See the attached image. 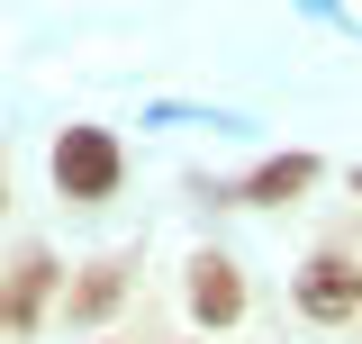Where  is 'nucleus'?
Returning a JSON list of instances; mask_svg holds the SVG:
<instances>
[{
    "label": "nucleus",
    "instance_id": "obj_5",
    "mask_svg": "<svg viewBox=\"0 0 362 344\" xmlns=\"http://www.w3.org/2000/svg\"><path fill=\"white\" fill-rule=\"evenodd\" d=\"M118 290H127V281H118V263H100V272H90L82 290H73V317H100V308L118 299Z\"/></svg>",
    "mask_w": 362,
    "mask_h": 344
},
{
    "label": "nucleus",
    "instance_id": "obj_7",
    "mask_svg": "<svg viewBox=\"0 0 362 344\" xmlns=\"http://www.w3.org/2000/svg\"><path fill=\"white\" fill-rule=\"evenodd\" d=\"M0 317H9V299H0Z\"/></svg>",
    "mask_w": 362,
    "mask_h": 344
},
{
    "label": "nucleus",
    "instance_id": "obj_3",
    "mask_svg": "<svg viewBox=\"0 0 362 344\" xmlns=\"http://www.w3.org/2000/svg\"><path fill=\"white\" fill-rule=\"evenodd\" d=\"M299 308H308V317H354L362 308V272L354 263H308V272H299Z\"/></svg>",
    "mask_w": 362,
    "mask_h": 344
},
{
    "label": "nucleus",
    "instance_id": "obj_4",
    "mask_svg": "<svg viewBox=\"0 0 362 344\" xmlns=\"http://www.w3.org/2000/svg\"><path fill=\"white\" fill-rule=\"evenodd\" d=\"M308 181H317V154H272V164L245 181V200H254V209H281V200H299Z\"/></svg>",
    "mask_w": 362,
    "mask_h": 344
},
{
    "label": "nucleus",
    "instance_id": "obj_8",
    "mask_svg": "<svg viewBox=\"0 0 362 344\" xmlns=\"http://www.w3.org/2000/svg\"><path fill=\"white\" fill-rule=\"evenodd\" d=\"M354 190H362V172H354Z\"/></svg>",
    "mask_w": 362,
    "mask_h": 344
},
{
    "label": "nucleus",
    "instance_id": "obj_2",
    "mask_svg": "<svg viewBox=\"0 0 362 344\" xmlns=\"http://www.w3.org/2000/svg\"><path fill=\"white\" fill-rule=\"evenodd\" d=\"M190 317H199V326H235V317H245V272L226 254L190 263Z\"/></svg>",
    "mask_w": 362,
    "mask_h": 344
},
{
    "label": "nucleus",
    "instance_id": "obj_6",
    "mask_svg": "<svg viewBox=\"0 0 362 344\" xmlns=\"http://www.w3.org/2000/svg\"><path fill=\"white\" fill-rule=\"evenodd\" d=\"M0 200H9V181H0Z\"/></svg>",
    "mask_w": 362,
    "mask_h": 344
},
{
    "label": "nucleus",
    "instance_id": "obj_1",
    "mask_svg": "<svg viewBox=\"0 0 362 344\" xmlns=\"http://www.w3.org/2000/svg\"><path fill=\"white\" fill-rule=\"evenodd\" d=\"M54 181H64V200H109L118 190V136L109 127H64L54 136Z\"/></svg>",
    "mask_w": 362,
    "mask_h": 344
}]
</instances>
